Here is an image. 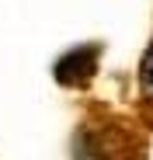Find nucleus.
<instances>
[{
    "label": "nucleus",
    "instance_id": "obj_1",
    "mask_svg": "<svg viewBox=\"0 0 153 160\" xmlns=\"http://www.w3.org/2000/svg\"><path fill=\"white\" fill-rule=\"evenodd\" d=\"M73 160H146V146L115 118L84 122L73 136Z\"/></svg>",
    "mask_w": 153,
    "mask_h": 160
},
{
    "label": "nucleus",
    "instance_id": "obj_2",
    "mask_svg": "<svg viewBox=\"0 0 153 160\" xmlns=\"http://www.w3.org/2000/svg\"><path fill=\"white\" fill-rule=\"evenodd\" d=\"M97 66H101V45L97 42H84V45L66 49L56 59L52 77L63 87H87L94 80V73H97Z\"/></svg>",
    "mask_w": 153,
    "mask_h": 160
},
{
    "label": "nucleus",
    "instance_id": "obj_3",
    "mask_svg": "<svg viewBox=\"0 0 153 160\" xmlns=\"http://www.w3.org/2000/svg\"><path fill=\"white\" fill-rule=\"evenodd\" d=\"M136 87H139V112L146 115V122L153 125V38L139 59V77H136Z\"/></svg>",
    "mask_w": 153,
    "mask_h": 160
}]
</instances>
